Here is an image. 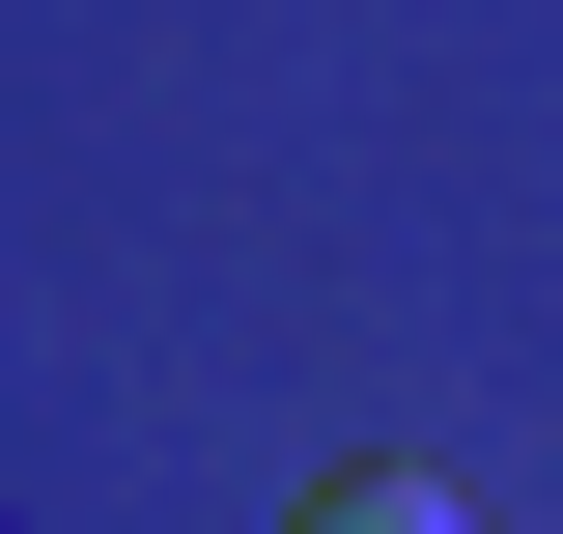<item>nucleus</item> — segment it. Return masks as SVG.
<instances>
[{
  "label": "nucleus",
  "instance_id": "1",
  "mask_svg": "<svg viewBox=\"0 0 563 534\" xmlns=\"http://www.w3.org/2000/svg\"><path fill=\"white\" fill-rule=\"evenodd\" d=\"M282 534H479V507H451V478H310Z\"/></svg>",
  "mask_w": 563,
  "mask_h": 534
}]
</instances>
